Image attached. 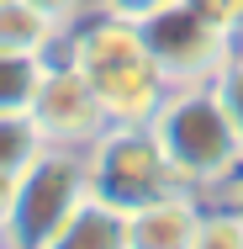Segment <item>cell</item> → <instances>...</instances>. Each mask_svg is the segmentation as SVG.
Listing matches in <instances>:
<instances>
[{
	"instance_id": "cell-1",
	"label": "cell",
	"mask_w": 243,
	"mask_h": 249,
	"mask_svg": "<svg viewBox=\"0 0 243 249\" xmlns=\"http://www.w3.org/2000/svg\"><path fill=\"white\" fill-rule=\"evenodd\" d=\"M58 58H69L90 80V90L100 96L111 122H153V111L175 90L164 64L148 48L143 21L122 16V11H106V5L64 32Z\"/></svg>"
},
{
	"instance_id": "cell-2",
	"label": "cell",
	"mask_w": 243,
	"mask_h": 249,
	"mask_svg": "<svg viewBox=\"0 0 243 249\" xmlns=\"http://www.w3.org/2000/svg\"><path fill=\"white\" fill-rule=\"evenodd\" d=\"M148 127L169 159V170H175V186H185L195 196L217 201L243 175V133L211 80L175 85Z\"/></svg>"
},
{
	"instance_id": "cell-3",
	"label": "cell",
	"mask_w": 243,
	"mask_h": 249,
	"mask_svg": "<svg viewBox=\"0 0 243 249\" xmlns=\"http://www.w3.org/2000/svg\"><path fill=\"white\" fill-rule=\"evenodd\" d=\"M85 196H90L85 149H43L16 175V201H11V223H5L0 244L5 249H43L58 233V223Z\"/></svg>"
},
{
	"instance_id": "cell-4",
	"label": "cell",
	"mask_w": 243,
	"mask_h": 249,
	"mask_svg": "<svg viewBox=\"0 0 243 249\" xmlns=\"http://www.w3.org/2000/svg\"><path fill=\"white\" fill-rule=\"evenodd\" d=\"M85 175H90V196L111 201L122 212L164 196L175 186V170H169L148 122H111L85 149Z\"/></svg>"
},
{
	"instance_id": "cell-5",
	"label": "cell",
	"mask_w": 243,
	"mask_h": 249,
	"mask_svg": "<svg viewBox=\"0 0 243 249\" xmlns=\"http://www.w3.org/2000/svg\"><path fill=\"white\" fill-rule=\"evenodd\" d=\"M143 21V37L153 58L164 64L169 85H201V80H217L222 64L238 53V37H227L217 21H206L195 5L185 0H159L153 11L138 16Z\"/></svg>"
},
{
	"instance_id": "cell-6",
	"label": "cell",
	"mask_w": 243,
	"mask_h": 249,
	"mask_svg": "<svg viewBox=\"0 0 243 249\" xmlns=\"http://www.w3.org/2000/svg\"><path fill=\"white\" fill-rule=\"evenodd\" d=\"M27 117L43 133L48 149H90L100 133L111 127V117H106L100 96L90 90V80L69 58H58V53L48 58V69L37 80V96L27 106Z\"/></svg>"
},
{
	"instance_id": "cell-7",
	"label": "cell",
	"mask_w": 243,
	"mask_h": 249,
	"mask_svg": "<svg viewBox=\"0 0 243 249\" xmlns=\"http://www.w3.org/2000/svg\"><path fill=\"white\" fill-rule=\"evenodd\" d=\"M206 207H211V201L185 191V186H169L164 196L132 207V212H127L132 249H195V233H201V223H206Z\"/></svg>"
},
{
	"instance_id": "cell-8",
	"label": "cell",
	"mask_w": 243,
	"mask_h": 249,
	"mask_svg": "<svg viewBox=\"0 0 243 249\" xmlns=\"http://www.w3.org/2000/svg\"><path fill=\"white\" fill-rule=\"evenodd\" d=\"M43 249H132V233H127V212L111 207L100 196H85L53 233Z\"/></svg>"
},
{
	"instance_id": "cell-9",
	"label": "cell",
	"mask_w": 243,
	"mask_h": 249,
	"mask_svg": "<svg viewBox=\"0 0 243 249\" xmlns=\"http://www.w3.org/2000/svg\"><path fill=\"white\" fill-rule=\"evenodd\" d=\"M64 43V27L43 16L32 0H0V53H32V58H53Z\"/></svg>"
},
{
	"instance_id": "cell-10",
	"label": "cell",
	"mask_w": 243,
	"mask_h": 249,
	"mask_svg": "<svg viewBox=\"0 0 243 249\" xmlns=\"http://www.w3.org/2000/svg\"><path fill=\"white\" fill-rule=\"evenodd\" d=\"M48 58H32V53H0V111H27L37 96V80H43Z\"/></svg>"
},
{
	"instance_id": "cell-11",
	"label": "cell",
	"mask_w": 243,
	"mask_h": 249,
	"mask_svg": "<svg viewBox=\"0 0 243 249\" xmlns=\"http://www.w3.org/2000/svg\"><path fill=\"white\" fill-rule=\"evenodd\" d=\"M43 149L48 143H43V133L32 127L27 111H0V170L5 175H21Z\"/></svg>"
},
{
	"instance_id": "cell-12",
	"label": "cell",
	"mask_w": 243,
	"mask_h": 249,
	"mask_svg": "<svg viewBox=\"0 0 243 249\" xmlns=\"http://www.w3.org/2000/svg\"><path fill=\"white\" fill-rule=\"evenodd\" d=\"M195 249H243V212L233 201H211L206 223L195 233Z\"/></svg>"
},
{
	"instance_id": "cell-13",
	"label": "cell",
	"mask_w": 243,
	"mask_h": 249,
	"mask_svg": "<svg viewBox=\"0 0 243 249\" xmlns=\"http://www.w3.org/2000/svg\"><path fill=\"white\" fill-rule=\"evenodd\" d=\"M217 85V96H222V106L233 111V122H238V133H243V43H238V53L222 64V74L211 80Z\"/></svg>"
},
{
	"instance_id": "cell-14",
	"label": "cell",
	"mask_w": 243,
	"mask_h": 249,
	"mask_svg": "<svg viewBox=\"0 0 243 249\" xmlns=\"http://www.w3.org/2000/svg\"><path fill=\"white\" fill-rule=\"evenodd\" d=\"M185 5H195L206 21H217L227 37H238V43H243V0H185Z\"/></svg>"
},
{
	"instance_id": "cell-15",
	"label": "cell",
	"mask_w": 243,
	"mask_h": 249,
	"mask_svg": "<svg viewBox=\"0 0 243 249\" xmlns=\"http://www.w3.org/2000/svg\"><path fill=\"white\" fill-rule=\"evenodd\" d=\"M32 5H37L43 16H53V21H58L64 32H69L74 21H85L90 11H100V0H32Z\"/></svg>"
},
{
	"instance_id": "cell-16",
	"label": "cell",
	"mask_w": 243,
	"mask_h": 249,
	"mask_svg": "<svg viewBox=\"0 0 243 249\" xmlns=\"http://www.w3.org/2000/svg\"><path fill=\"white\" fill-rule=\"evenodd\" d=\"M11 201H16V175L0 170V233H5V223H11Z\"/></svg>"
},
{
	"instance_id": "cell-17",
	"label": "cell",
	"mask_w": 243,
	"mask_h": 249,
	"mask_svg": "<svg viewBox=\"0 0 243 249\" xmlns=\"http://www.w3.org/2000/svg\"><path fill=\"white\" fill-rule=\"evenodd\" d=\"M106 11H122V16H143V11H153L159 0H100Z\"/></svg>"
},
{
	"instance_id": "cell-18",
	"label": "cell",
	"mask_w": 243,
	"mask_h": 249,
	"mask_svg": "<svg viewBox=\"0 0 243 249\" xmlns=\"http://www.w3.org/2000/svg\"><path fill=\"white\" fill-rule=\"evenodd\" d=\"M217 201H233V207H238V212H243V175H238V180H233V186H227V191H222V196H217Z\"/></svg>"
},
{
	"instance_id": "cell-19",
	"label": "cell",
	"mask_w": 243,
	"mask_h": 249,
	"mask_svg": "<svg viewBox=\"0 0 243 249\" xmlns=\"http://www.w3.org/2000/svg\"><path fill=\"white\" fill-rule=\"evenodd\" d=\"M0 249H5V244H0Z\"/></svg>"
}]
</instances>
